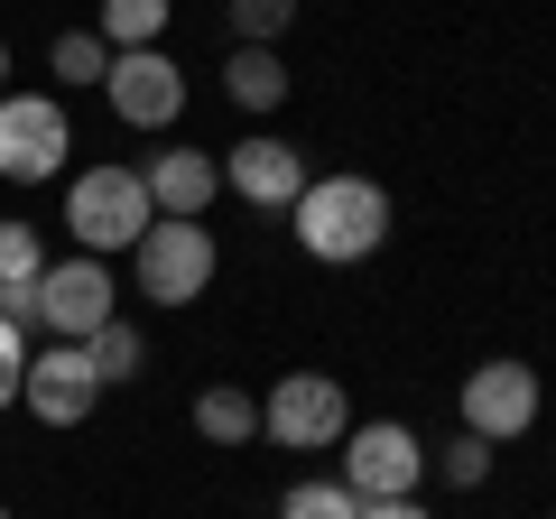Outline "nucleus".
<instances>
[{"instance_id":"nucleus-1","label":"nucleus","mask_w":556,"mask_h":519,"mask_svg":"<svg viewBox=\"0 0 556 519\" xmlns=\"http://www.w3.org/2000/svg\"><path fill=\"white\" fill-rule=\"evenodd\" d=\"M288 214H298V241L316 260H334V269L343 260H371L380 241H390V195H380L371 177H316Z\"/></svg>"},{"instance_id":"nucleus-2","label":"nucleus","mask_w":556,"mask_h":519,"mask_svg":"<svg viewBox=\"0 0 556 519\" xmlns=\"http://www.w3.org/2000/svg\"><path fill=\"white\" fill-rule=\"evenodd\" d=\"M149 223H159V204H149V186H139V167H93V177L65 186V232L84 241V260L130 251Z\"/></svg>"},{"instance_id":"nucleus-3","label":"nucleus","mask_w":556,"mask_h":519,"mask_svg":"<svg viewBox=\"0 0 556 519\" xmlns=\"http://www.w3.org/2000/svg\"><path fill=\"white\" fill-rule=\"evenodd\" d=\"M130 269H139V298H149V306H195L204 288H214V232L159 214L149 232L130 241Z\"/></svg>"},{"instance_id":"nucleus-4","label":"nucleus","mask_w":556,"mask_h":519,"mask_svg":"<svg viewBox=\"0 0 556 519\" xmlns=\"http://www.w3.org/2000/svg\"><path fill=\"white\" fill-rule=\"evenodd\" d=\"M260 436L288 445V455L343 445V436H353V400H343V380H325V371H288L269 400H260Z\"/></svg>"},{"instance_id":"nucleus-5","label":"nucleus","mask_w":556,"mask_h":519,"mask_svg":"<svg viewBox=\"0 0 556 519\" xmlns=\"http://www.w3.org/2000/svg\"><path fill=\"white\" fill-rule=\"evenodd\" d=\"M417 482H427V445H417L399 418L343 436V492L353 501H417Z\"/></svg>"},{"instance_id":"nucleus-6","label":"nucleus","mask_w":556,"mask_h":519,"mask_svg":"<svg viewBox=\"0 0 556 519\" xmlns=\"http://www.w3.org/2000/svg\"><path fill=\"white\" fill-rule=\"evenodd\" d=\"M538 427V371L529 362H482V371H464V436H482V445H510V436H529Z\"/></svg>"},{"instance_id":"nucleus-7","label":"nucleus","mask_w":556,"mask_h":519,"mask_svg":"<svg viewBox=\"0 0 556 519\" xmlns=\"http://www.w3.org/2000/svg\"><path fill=\"white\" fill-rule=\"evenodd\" d=\"M65 149H75V130H65V112L47 93H10L0 102V177L38 186V177L65 167Z\"/></svg>"},{"instance_id":"nucleus-8","label":"nucleus","mask_w":556,"mask_h":519,"mask_svg":"<svg viewBox=\"0 0 556 519\" xmlns=\"http://www.w3.org/2000/svg\"><path fill=\"white\" fill-rule=\"evenodd\" d=\"M102 93H112V112L130 121V130H167V121L186 112V75L159 56V47H121L112 75H102Z\"/></svg>"},{"instance_id":"nucleus-9","label":"nucleus","mask_w":556,"mask_h":519,"mask_svg":"<svg viewBox=\"0 0 556 519\" xmlns=\"http://www.w3.org/2000/svg\"><path fill=\"white\" fill-rule=\"evenodd\" d=\"M20 400H28V418H38V427H75V418H93L102 380H93V362H84V343H47V353H28Z\"/></svg>"},{"instance_id":"nucleus-10","label":"nucleus","mask_w":556,"mask_h":519,"mask_svg":"<svg viewBox=\"0 0 556 519\" xmlns=\"http://www.w3.org/2000/svg\"><path fill=\"white\" fill-rule=\"evenodd\" d=\"M38 325L56 343H84L93 325H112V269L102 260H56L38 279Z\"/></svg>"},{"instance_id":"nucleus-11","label":"nucleus","mask_w":556,"mask_h":519,"mask_svg":"<svg viewBox=\"0 0 556 519\" xmlns=\"http://www.w3.org/2000/svg\"><path fill=\"white\" fill-rule=\"evenodd\" d=\"M223 186H232L241 204H298L306 195V159L288 140H241L232 159H223Z\"/></svg>"},{"instance_id":"nucleus-12","label":"nucleus","mask_w":556,"mask_h":519,"mask_svg":"<svg viewBox=\"0 0 556 519\" xmlns=\"http://www.w3.org/2000/svg\"><path fill=\"white\" fill-rule=\"evenodd\" d=\"M139 186H149V204H159V214H177V223H195L204 204L223 195V167L204 159V149H159V159L139 167Z\"/></svg>"},{"instance_id":"nucleus-13","label":"nucleus","mask_w":556,"mask_h":519,"mask_svg":"<svg viewBox=\"0 0 556 519\" xmlns=\"http://www.w3.org/2000/svg\"><path fill=\"white\" fill-rule=\"evenodd\" d=\"M223 93H232L241 112H278V102H288V65H278V47H232Z\"/></svg>"},{"instance_id":"nucleus-14","label":"nucleus","mask_w":556,"mask_h":519,"mask_svg":"<svg viewBox=\"0 0 556 519\" xmlns=\"http://www.w3.org/2000/svg\"><path fill=\"white\" fill-rule=\"evenodd\" d=\"M195 427L214 445H241V436H260V400H251V390H232V380H214V390L195 400Z\"/></svg>"},{"instance_id":"nucleus-15","label":"nucleus","mask_w":556,"mask_h":519,"mask_svg":"<svg viewBox=\"0 0 556 519\" xmlns=\"http://www.w3.org/2000/svg\"><path fill=\"white\" fill-rule=\"evenodd\" d=\"M84 362H93V380H102V390H112V380H130L139 371V362H149V343H139V325H93V334H84Z\"/></svg>"},{"instance_id":"nucleus-16","label":"nucleus","mask_w":556,"mask_h":519,"mask_svg":"<svg viewBox=\"0 0 556 519\" xmlns=\"http://www.w3.org/2000/svg\"><path fill=\"white\" fill-rule=\"evenodd\" d=\"M159 28H167V0H102V47H159Z\"/></svg>"},{"instance_id":"nucleus-17","label":"nucleus","mask_w":556,"mask_h":519,"mask_svg":"<svg viewBox=\"0 0 556 519\" xmlns=\"http://www.w3.org/2000/svg\"><path fill=\"white\" fill-rule=\"evenodd\" d=\"M47 65H56L65 84H102L112 75V47H102V28H65V38L47 47Z\"/></svg>"},{"instance_id":"nucleus-18","label":"nucleus","mask_w":556,"mask_h":519,"mask_svg":"<svg viewBox=\"0 0 556 519\" xmlns=\"http://www.w3.org/2000/svg\"><path fill=\"white\" fill-rule=\"evenodd\" d=\"M232 10V47H269L278 28L298 20V0H223Z\"/></svg>"},{"instance_id":"nucleus-19","label":"nucleus","mask_w":556,"mask_h":519,"mask_svg":"<svg viewBox=\"0 0 556 519\" xmlns=\"http://www.w3.org/2000/svg\"><path fill=\"white\" fill-rule=\"evenodd\" d=\"M278 519H362V501L343 482H298V492L278 501Z\"/></svg>"},{"instance_id":"nucleus-20","label":"nucleus","mask_w":556,"mask_h":519,"mask_svg":"<svg viewBox=\"0 0 556 519\" xmlns=\"http://www.w3.org/2000/svg\"><path fill=\"white\" fill-rule=\"evenodd\" d=\"M47 260H38V232L28 223H0V288H38Z\"/></svg>"},{"instance_id":"nucleus-21","label":"nucleus","mask_w":556,"mask_h":519,"mask_svg":"<svg viewBox=\"0 0 556 519\" xmlns=\"http://www.w3.org/2000/svg\"><path fill=\"white\" fill-rule=\"evenodd\" d=\"M437 473L455 482V492H473V482H492V445H482V436H455V445L437 455Z\"/></svg>"},{"instance_id":"nucleus-22","label":"nucleus","mask_w":556,"mask_h":519,"mask_svg":"<svg viewBox=\"0 0 556 519\" xmlns=\"http://www.w3.org/2000/svg\"><path fill=\"white\" fill-rule=\"evenodd\" d=\"M20 380H28V334H20L10 316H0V408L20 400Z\"/></svg>"},{"instance_id":"nucleus-23","label":"nucleus","mask_w":556,"mask_h":519,"mask_svg":"<svg viewBox=\"0 0 556 519\" xmlns=\"http://www.w3.org/2000/svg\"><path fill=\"white\" fill-rule=\"evenodd\" d=\"M362 519H427L417 501H362Z\"/></svg>"},{"instance_id":"nucleus-24","label":"nucleus","mask_w":556,"mask_h":519,"mask_svg":"<svg viewBox=\"0 0 556 519\" xmlns=\"http://www.w3.org/2000/svg\"><path fill=\"white\" fill-rule=\"evenodd\" d=\"M0 75H10V47H0Z\"/></svg>"},{"instance_id":"nucleus-25","label":"nucleus","mask_w":556,"mask_h":519,"mask_svg":"<svg viewBox=\"0 0 556 519\" xmlns=\"http://www.w3.org/2000/svg\"><path fill=\"white\" fill-rule=\"evenodd\" d=\"M0 519H10V510H0Z\"/></svg>"}]
</instances>
